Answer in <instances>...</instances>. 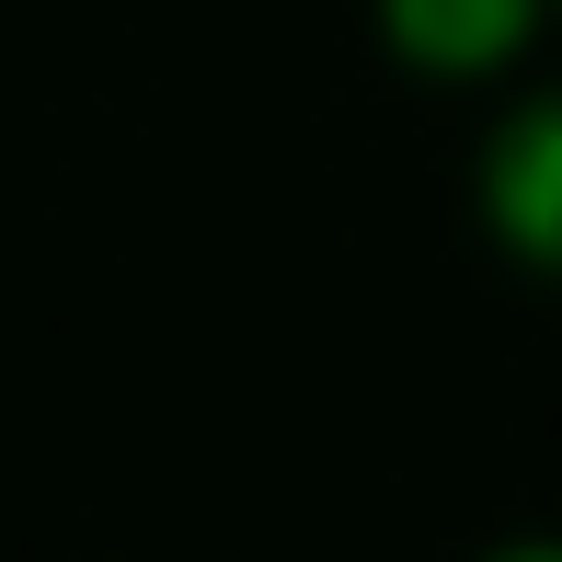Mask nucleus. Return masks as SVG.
Masks as SVG:
<instances>
[{
    "instance_id": "f257e3e1",
    "label": "nucleus",
    "mask_w": 562,
    "mask_h": 562,
    "mask_svg": "<svg viewBox=\"0 0 562 562\" xmlns=\"http://www.w3.org/2000/svg\"><path fill=\"white\" fill-rule=\"evenodd\" d=\"M471 218L517 276L562 288V81L505 92V115L471 149Z\"/></svg>"
},
{
    "instance_id": "f03ea898",
    "label": "nucleus",
    "mask_w": 562,
    "mask_h": 562,
    "mask_svg": "<svg viewBox=\"0 0 562 562\" xmlns=\"http://www.w3.org/2000/svg\"><path fill=\"white\" fill-rule=\"evenodd\" d=\"M551 23H562L551 0H368V35L391 46V69L425 81V92H494V81H517V69L540 58Z\"/></svg>"
},
{
    "instance_id": "7ed1b4c3",
    "label": "nucleus",
    "mask_w": 562,
    "mask_h": 562,
    "mask_svg": "<svg viewBox=\"0 0 562 562\" xmlns=\"http://www.w3.org/2000/svg\"><path fill=\"white\" fill-rule=\"evenodd\" d=\"M551 12H562V0H551Z\"/></svg>"
}]
</instances>
